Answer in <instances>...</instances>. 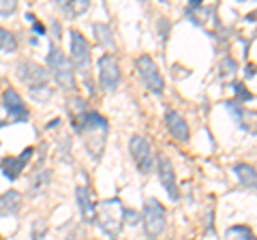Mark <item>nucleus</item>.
Masks as SVG:
<instances>
[{"label": "nucleus", "instance_id": "17", "mask_svg": "<svg viewBox=\"0 0 257 240\" xmlns=\"http://www.w3.org/2000/svg\"><path fill=\"white\" fill-rule=\"evenodd\" d=\"M234 174L238 178V183L247 189H257V170L249 163H236L234 165Z\"/></svg>", "mask_w": 257, "mask_h": 240}, {"label": "nucleus", "instance_id": "5", "mask_svg": "<svg viewBox=\"0 0 257 240\" xmlns=\"http://www.w3.org/2000/svg\"><path fill=\"white\" fill-rule=\"evenodd\" d=\"M69 52H71V64H73V69H77L80 73L88 77V69L92 64L90 43L86 41L84 34L80 30H75V28L69 30Z\"/></svg>", "mask_w": 257, "mask_h": 240}, {"label": "nucleus", "instance_id": "4", "mask_svg": "<svg viewBox=\"0 0 257 240\" xmlns=\"http://www.w3.org/2000/svg\"><path fill=\"white\" fill-rule=\"evenodd\" d=\"M99 230L110 238V240H116L120 230L125 225V206L118 198H110V200H103L97 208V223Z\"/></svg>", "mask_w": 257, "mask_h": 240}, {"label": "nucleus", "instance_id": "34", "mask_svg": "<svg viewBox=\"0 0 257 240\" xmlns=\"http://www.w3.org/2000/svg\"><path fill=\"white\" fill-rule=\"evenodd\" d=\"M26 19L30 21V24H32V21H37V17H34V13H26Z\"/></svg>", "mask_w": 257, "mask_h": 240}, {"label": "nucleus", "instance_id": "21", "mask_svg": "<svg viewBox=\"0 0 257 240\" xmlns=\"http://www.w3.org/2000/svg\"><path fill=\"white\" fill-rule=\"evenodd\" d=\"M225 238L227 240H257V236L253 234L247 225H234L225 232Z\"/></svg>", "mask_w": 257, "mask_h": 240}, {"label": "nucleus", "instance_id": "8", "mask_svg": "<svg viewBox=\"0 0 257 240\" xmlns=\"http://www.w3.org/2000/svg\"><path fill=\"white\" fill-rule=\"evenodd\" d=\"M135 64H137V73H139L146 88L152 94H163V90H165V82H163V75H161V71L154 64L152 58H150L148 54H141Z\"/></svg>", "mask_w": 257, "mask_h": 240}, {"label": "nucleus", "instance_id": "15", "mask_svg": "<svg viewBox=\"0 0 257 240\" xmlns=\"http://www.w3.org/2000/svg\"><path fill=\"white\" fill-rule=\"evenodd\" d=\"M21 204H24V195L15 191V189L0 193V217H4V219L17 217L21 213Z\"/></svg>", "mask_w": 257, "mask_h": 240}, {"label": "nucleus", "instance_id": "23", "mask_svg": "<svg viewBox=\"0 0 257 240\" xmlns=\"http://www.w3.org/2000/svg\"><path fill=\"white\" fill-rule=\"evenodd\" d=\"M47 236V223L43 219H37L30 228V240H45Z\"/></svg>", "mask_w": 257, "mask_h": 240}, {"label": "nucleus", "instance_id": "32", "mask_svg": "<svg viewBox=\"0 0 257 240\" xmlns=\"http://www.w3.org/2000/svg\"><path fill=\"white\" fill-rule=\"evenodd\" d=\"M58 125H60V118H54V120H52V122H49V125H47L45 129L49 131V129H56V127H58Z\"/></svg>", "mask_w": 257, "mask_h": 240}, {"label": "nucleus", "instance_id": "24", "mask_svg": "<svg viewBox=\"0 0 257 240\" xmlns=\"http://www.w3.org/2000/svg\"><path fill=\"white\" fill-rule=\"evenodd\" d=\"M236 71H238V64L232 56H227L223 62H221V77H227V75H234Z\"/></svg>", "mask_w": 257, "mask_h": 240}, {"label": "nucleus", "instance_id": "9", "mask_svg": "<svg viewBox=\"0 0 257 240\" xmlns=\"http://www.w3.org/2000/svg\"><path fill=\"white\" fill-rule=\"evenodd\" d=\"M97 71H99V84L107 92H116L120 86V67L118 60L112 54H103L97 60Z\"/></svg>", "mask_w": 257, "mask_h": 240}, {"label": "nucleus", "instance_id": "28", "mask_svg": "<svg viewBox=\"0 0 257 240\" xmlns=\"http://www.w3.org/2000/svg\"><path fill=\"white\" fill-rule=\"evenodd\" d=\"M17 9V2H0V15L2 17H9L11 13H15Z\"/></svg>", "mask_w": 257, "mask_h": 240}, {"label": "nucleus", "instance_id": "3", "mask_svg": "<svg viewBox=\"0 0 257 240\" xmlns=\"http://www.w3.org/2000/svg\"><path fill=\"white\" fill-rule=\"evenodd\" d=\"M45 69L49 77L64 90H75V69L71 64V58L52 41L49 43V52L45 56Z\"/></svg>", "mask_w": 257, "mask_h": 240}, {"label": "nucleus", "instance_id": "18", "mask_svg": "<svg viewBox=\"0 0 257 240\" xmlns=\"http://www.w3.org/2000/svg\"><path fill=\"white\" fill-rule=\"evenodd\" d=\"M92 34H95V41L99 45H103L105 49H116V39H114L112 26L97 21V24H92Z\"/></svg>", "mask_w": 257, "mask_h": 240}, {"label": "nucleus", "instance_id": "27", "mask_svg": "<svg viewBox=\"0 0 257 240\" xmlns=\"http://www.w3.org/2000/svg\"><path fill=\"white\" fill-rule=\"evenodd\" d=\"M234 92H236V101H251L253 99V94L249 92L247 88H245V84H234Z\"/></svg>", "mask_w": 257, "mask_h": 240}, {"label": "nucleus", "instance_id": "25", "mask_svg": "<svg viewBox=\"0 0 257 240\" xmlns=\"http://www.w3.org/2000/svg\"><path fill=\"white\" fill-rule=\"evenodd\" d=\"M169 30H171L169 19H167V17H161V19H159V41H161V45H165V43H167Z\"/></svg>", "mask_w": 257, "mask_h": 240}, {"label": "nucleus", "instance_id": "30", "mask_svg": "<svg viewBox=\"0 0 257 240\" xmlns=\"http://www.w3.org/2000/svg\"><path fill=\"white\" fill-rule=\"evenodd\" d=\"M30 26H32V32H34V34H39V37H47V28L43 26L39 19H37V21H32Z\"/></svg>", "mask_w": 257, "mask_h": 240}, {"label": "nucleus", "instance_id": "7", "mask_svg": "<svg viewBox=\"0 0 257 240\" xmlns=\"http://www.w3.org/2000/svg\"><path fill=\"white\" fill-rule=\"evenodd\" d=\"M128 152H131L133 157V163L135 167L139 170V174H152V167H154V152H152V146H150V142L146 137L141 135H133L131 140H128Z\"/></svg>", "mask_w": 257, "mask_h": 240}, {"label": "nucleus", "instance_id": "19", "mask_svg": "<svg viewBox=\"0 0 257 240\" xmlns=\"http://www.w3.org/2000/svg\"><path fill=\"white\" fill-rule=\"evenodd\" d=\"M58 9L64 17L75 19L77 15H82V13L90 9V2L88 0H64V2H58Z\"/></svg>", "mask_w": 257, "mask_h": 240}, {"label": "nucleus", "instance_id": "2", "mask_svg": "<svg viewBox=\"0 0 257 240\" xmlns=\"http://www.w3.org/2000/svg\"><path fill=\"white\" fill-rule=\"evenodd\" d=\"M15 75L19 82L26 86L30 99H34L37 103H45V101L54 97V88H52V84H49V73L43 64L21 58L15 67Z\"/></svg>", "mask_w": 257, "mask_h": 240}, {"label": "nucleus", "instance_id": "29", "mask_svg": "<svg viewBox=\"0 0 257 240\" xmlns=\"http://www.w3.org/2000/svg\"><path fill=\"white\" fill-rule=\"evenodd\" d=\"M49 30H52V41L56 43L60 39V34H62V26H60V21L58 19H52V26H49Z\"/></svg>", "mask_w": 257, "mask_h": 240}, {"label": "nucleus", "instance_id": "11", "mask_svg": "<svg viewBox=\"0 0 257 240\" xmlns=\"http://www.w3.org/2000/svg\"><path fill=\"white\" fill-rule=\"evenodd\" d=\"M34 157V148L28 146L19 152L17 157H4L0 161V174L9 180V183H15V180L21 176V172L26 170V165L30 163V159Z\"/></svg>", "mask_w": 257, "mask_h": 240}, {"label": "nucleus", "instance_id": "6", "mask_svg": "<svg viewBox=\"0 0 257 240\" xmlns=\"http://www.w3.org/2000/svg\"><path fill=\"white\" fill-rule=\"evenodd\" d=\"M165 225H167V215L163 204L154 198H148L144 204V234L150 240H156L165 232Z\"/></svg>", "mask_w": 257, "mask_h": 240}, {"label": "nucleus", "instance_id": "31", "mask_svg": "<svg viewBox=\"0 0 257 240\" xmlns=\"http://www.w3.org/2000/svg\"><path fill=\"white\" fill-rule=\"evenodd\" d=\"M125 221H128L131 225H137L139 223V215L135 213V210H127L125 208Z\"/></svg>", "mask_w": 257, "mask_h": 240}, {"label": "nucleus", "instance_id": "22", "mask_svg": "<svg viewBox=\"0 0 257 240\" xmlns=\"http://www.w3.org/2000/svg\"><path fill=\"white\" fill-rule=\"evenodd\" d=\"M225 105H227V110H230V112L234 114L236 122H238V125H240L242 129H249V127H247V122H245V110H242V105L238 103V101H236V99H234V101H227Z\"/></svg>", "mask_w": 257, "mask_h": 240}, {"label": "nucleus", "instance_id": "33", "mask_svg": "<svg viewBox=\"0 0 257 240\" xmlns=\"http://www.w3.org/2000/svg\"><path fill=\"white\" fill-rule=\"evenodd\" d=\"M255 75V67H247V77H253Z\"/></svg>", "mask_w": 257, "mask_h": 240}, {"label": "nucleus", "instance_id": "13", "mask_svg": "<svg viewBox=\"0 0 257 240\" xmlns=\"http://www.w3.org/2000/svg\"><path fill=\"white\" fill-rule=\"evenodd\" d=\"M75 202H77V208H80L82 219L88 225H95L97 223V206H95V202H92L90 189L84 185L75 187Z\"/></svg>", "mask_w": 257, "mask_h": 240}, {"label": "nucleus", "instance_id": "20", "mask_svg": "<svg viewBox=\"0 0 257 240\" xmlns=\"http://www.w3.org/2000/svg\"><path fill=\"white\" fill-rule=\"evenodd\" d=\"M17 47H19V43L15 34L11 30H6L4 26H0V52L13 54V52H17Z\"/></svg>", "mask_w": 257, "mask_h": 240}, {"label": "nucleus", "instance_id": "16", "mask_svg": "<svg viewBox=\"0 0 257 240\" xmlns=\"http://www.w3.org/2000/svg\"><path fill=\"white\" fill-rule=\"evenodd\" d=\"M52 183V170L39 165L37 170L30 174V180H28V198H39V195L45 193V189Z\"/></svg>", "mask_w": 257, "mask_h": 240}, {"label": "nucleus", "instance_id": "12", "mask_svg": "<svg viewBox=\"0 0 257 240\" xmlns=\"http://www.w3.org/2000/svg\"><path fill=\"white\" fill-rule=\"evenodd\" d=\"M156 172H159V183L167 191L169 200L178 202L180 200V189H178V183H176V170H174V165H171V161L165 155H161L159 159H156Z\"/></svg>", "mask_w": 257, "mask_h": 240}, {"label": "nucleus", "instance_id": "14", "mask_svg": "<svg viewBox=\"0 0 257 240\" xmlns=\"http://www.w3.org/2000/svg\"><path fill=\"white\" fill-rule=\"evenodd\" d=\"M165 127H167V131L171 133V137H174V140L182 142V144L189 142V137H191L189 125H187V120H184L176 110H167V112H165Z\"/></svg>", "mask_w": 257, "mask_h": 240}, {"label": "nucleus", "instance_id": "1", "mask_svg": "<svg viewBox=\"0 0 257 240\" xmlns=\"http://www.w3.org/2000/svg\"><path fill=\"white\" fill-rule=\"evenodd\" d=\"M71 127L77 135L84 137V146L86 150L90 152L92 159H97L95 155V142H97V148L103 152L105 148V137H107V131H110V125H107L105 116H101L95 110H86L77 116H71Z\"/></svg>", "mask_w": 257, "mask_h": 240}, {"label": "nucleus", "instance_id": "26", "mask_svg": "<svg viewBox=\"0 0 257 240\" xmlns=\"http://www.w3.org/2000/svg\"><path fill=\"white\" fill-rule=\"evenodd\" d=\"M69 110H71V116H77V114L86 112L88 107H86V101L82 97H73V99L69 101Z\"/></svg>", "mask_w": 257, "mask_h": 240}, {"label": "nucleus", "instance_id": "10", "mask_svg": "<svg viewBox=\"0 0 257 240\" xmlns=\"http://www.w3.org/2000/svg\"><path fill=\"white\" fill-rule=\"evenodd\" d=\"M2 107L6 116H9L11 125H19V122H28L30 118V112H28V107L24 103V99H21V94L15 90V88H4L2 90Z\"/></svg>", "mask_w": 257, "mask_h": 240}]
</instances>
